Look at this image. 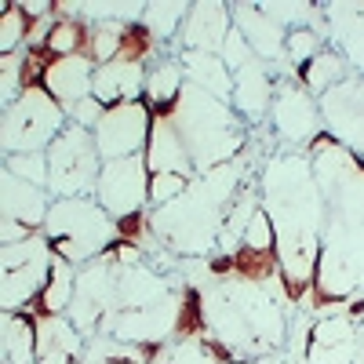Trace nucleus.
Here are the masks:
<instances>
[{
    "label": "nucleus",
    "mask_w": 364,
    "mask_h": 364,
    "mask_svg": "<svg viewBox=\"0 0 364 364\" xmlns=\"http://www.w3.org/2000/svg\"><path fill=\"white\" fill-rule=\"evenodd\" d=\"M273 269H277V245H269V248L245 245L233 252V273L240 281H266L273 277Z\"/></svg>",
    "instance_id": "1"
},
{
    "label": "nucleus",
    "mask_w": 364,
    "mask_h": 364,
    "mask_svg": "<svg viewBox=\"0 0 364 364\" xmlns=\"http://www.w3.org/2000/svg\"><path fill=\"white\" fill-rule=\"evenodd\" d=\"M149 51H154V33H149V26L128 22V26L117 33V51H113V58H117L120 66H139Z\"/></svg>",
    "instance_id": "2"
},
{
    "label": "nucleus",
    "mask_w": 364,
    "mask_h": 364,
    "mask_svg": "<svg viewBox=\"0 0 364 364\" xmlns=\"http://www.w3.org/2000/svg\"><path fill=\"white\" fill-rule=\"evenodd\" d=\"M66 295H70V277H66V266L55 262L51 277H48V288H41V295L33 299V314L37 317H51L58 306H66Z\"/></svg>",
    "instance_id": "3"
},
{
    "label": "nucleus",
    "mask_w": 364,
    "mask_h": 364,
    "mask_svg": "<svg viewBox=\"0 0 364 364\" xmlns=\"http://www.w3.org/2000/svg\"><path fill=\"white\" fill-rule=\"evenodd\" d=\"M204 331V310H200V291L197 288H186L182 291V306H178V317H175V336L178 339H193Z\"/></svg>",
    "instance_id": "4"
},
{
    "label": "nucleus",
    "mask_w": 364,
    "mask_h": 364,
    "mask_svg": "<svg viewBox=\"0 0 364 364\" xmlns=\"http://www.w3.org/2000/svg\"><path fill=\"white\" fill-rule=\"evenodd\" d=\"M142 226H146L142 211H128V215H120V219H117V233L124 237V240H132V245L142 237Z\"/></svg>",
    "instance_id": "5"
},
{
    "label": "nucleus",
    "mask_w": 364,
    "mask_h": 364,
    "mask_svg": "<svg viewBox=\"0 0 364 364\" xmlns=\"http://www.w3.org/2000/svg\"><path fill=\"white\" fill-rule=\"evenodd\" d=\"M233 269V255H223V259H211V273H215V277H219V273H230Z\"/></svg>",
    "instance_id": "6"
}]
</instances>
